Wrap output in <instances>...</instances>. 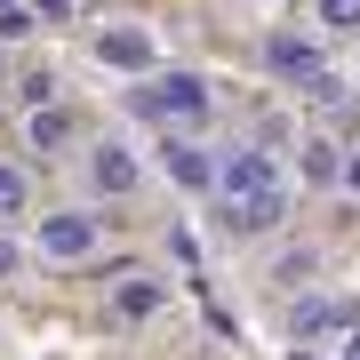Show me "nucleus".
<instances>
[{"mask_svg": "<svg viewBox=\"0 0 360 360\" xmlns=\"http://www.w3.org/2000/svg\"><path fill=\"white\" fill-rule=\"evenodd\" d=\"M104 248V217L89 208H49V217H32V257L40 264H89Z\"/></svg>", "mask_w": 360, "mask_h": 360, "instance_id": "1", "label": "nucleus"}, {"mask_svg": "<svg viewBox=\"0 0 360 360\" xmlns=\"http://www.w3.org/2000/svg\"><path fill=\"white\" fill-rule=\"evenodd\" d=\"M129 104L153 112V120H168V129H200L208 120V80L200 72H144V89Z\"/></svg>", "mask_w": 360, "mask_h": 360, "instance_id": "2", "label": "nucleus"}, {"mask_svg": "<svg viewBox=\"0 0 360 360\" xmlns=\"http://www.w3.org/2000/svg\"><path fill=\"white\" fill-rule=\"evenodd\" d=\"M288 184H264V193H240V200H217V224L232 240H272V232L288 224Z\"/></svg>", "mask_w": 360, "mask_h": 360, "instance_id": "3", "label": "nucleus"}, {"mask_svg": "<svg viewBox=\"0 0 360 360\" xmlns=\"http://www.w3.org/2000/svg\"><path fill=\"white\" fill-rule=\"evenodd\" d=\"M80 176H89L104 200H129L136 184H144V160H136V144H129V136H96L89 153H80Z\"/></svg>", "mask_w": 360, "mask_h": 360, "instance_id": "4", "label": "nucleus"}, {"mask_svg": "<svg viewBox=\"0 0 360 360\" xmlns=\"http://www.w3.org/2000/svg\"><path fill=\"white\" fill-rule=\"evenodd\" d=\"M360 321V304L352 296H321V288H304L288 304V336H304V345H321V336H336V328H352Z\"/></svg>", "mask_w": 360, "mask_h": 360, "instance_id": "5", "label": "nucleus"}, {"mask_svg": "<svg viewBox=\"0 0 360 360\" xmlns=\"http://www.w3.org/2000/svg\"><path fill=\"white\" fill-rule=\"evenodd\" d=\"M160 176L176 184V193H208V176H217V153H208L200 136H160Z\"/></svg>", "mask_w": 360, "mask_h": 360, "instance_id": "6", "label": "nucleus"}, {"mask_svg": "<svg viewBox=\"0 0 360 360\" xmlns=\"http://www.w3.org/2000/svg\"><path fill=\"white\" fill-rule=\"evenodd\" d=\"M264 184H281V168H272V153H217V176H208V193L217 200H240V193H264Z\"/></svg>", "mask_w": 360, "mask_h": 360, "instance_id": "7", "label": "nucleus"}, {"mask_svg": "<svg viewBox=\"0 0 360 360\" xmlns=\"http://www.w3.org/2000/svg\"><path fill=\"white\" fill-rule=\"evenodd\" d=\"M96 65L104 72H153V32L144 25H104L96 32Z\"/></svg>", "mask_w": 360, "mask_h": 360, "instance_id": "8", "label": "nucleus"}, {"mask_svg": "<svg viewBox=\"0 0 360 360\" xmlns=\"http://www.w3.org/2000/svg\"><path fill=\"white\" fill-rule=\"evenodd\" d=\"M264 65L304 89V80L321 72V40H304V32H264Z\"/></svg>", "mask_w": 360, "mask_h": 360, "instance_id": "9", "label": "nucleus"}, {"mask_svg": "<svg viewBox=\"0 0 360 360\" xmlns=\"http://www.w3.org/2000/svg\"><path fill=\"white\" fill-rule=\"evenodd\" d=\"M160 304H168V281H153V272H129V281L112 288V312H120V321H153Z\"/></svg>", "mask_w": 360, "mask_h": 360, "instance_id": "10", "label": "nucleus"}, {"mask_svg": "<svg viewBox=\"0 0 360 360\" xmlns=\"http://www.w3.org/2000/svg\"><path fill=\"white\" fill-rule=\"evenodd\" d=\"M25 136H32V153H65V144H72V112H65V104H32Z\"/></svg>", "mask_w": 360, "mask_h": 360, "instance_id": "11", "label": "nucleus"}, {"mask_svg": "<svg viewBox=\"0 0 360 360\" xmlns=\"http://www.w3.org/2000/svg\"><path fill=\"white\" fill-rule=\"evenodd\" d=\"M16 217H32V176L16 160H0V224H16Z\"/></svg>", "mask_w": 360, "mask_h": 360, "instance_id": "12", "label": "nucleus"}, {"mask_svg": "<svg viewBox=\"0 0 360 360\" xmlns=\"http://www.w3.org/2000/svg\"><path fill=\"white\" fill-rule=\"evenodd\" d=\"M336 160H345V153H336L328 136H304V144H296V168H304V184H336Z\"/></svg>", "mask_w": 360, "mask_h": 360, "instance_id": "13", "label": "nucleus"}, {"mask_svg": "<svg viewBox=\"0 0 360 360\" xmlns=\"http://www.w3.org/2000/svg\"><path fill=\"white\" fill-rule=\"evenodd\" d=\"M321 25L328 32H352L360 25V0H321Z\"/></svg>", "mask_w": 360, "mask_h": 360, "instance_id": "14", "label": "nucleus"}, {"mask_svg": "<svg viewBox=\"0 0 360 360\" xmlns=\"http://www.w3.org/2000/svg\"><path fill=\"white\" fill-rule=\"evenodd\" d=\"M304 96H312V104H345V80H336V72L321 65V72H312V80H304Z\"/></svg>", "mask_w": 360, "mask_h": 360, "instance_id": "15", "label": "nucleus"}, {"mask_svg": "<svg viewBox=\"0 0 360 360\" xmlns=\"http://www.w3.org/2000/svg\"><path fill=\"white\" fill-rule=\"evenodd\" d=\"M32 25H40V16H32V8H0V49H8V40H25Z\"/></svg>", "mask_w": 360, "mask_h": 360, "instance_id": "16", "label": "nucleus"}, {"mask_svg": "<svg viewBox=\"0 0 360 360\" xmlns=\"http://www.w3.org/2000/svg\"><path fill=\"white\" fill-rule=\"evenodd\" d=\"M16 272H25V248H16L8 224H0V281H16Z\"/></svg>", "mask_w": 360, "mask_h": 360, "instance_id": "17", "label": "nucleus"}, {"mask_svg": "<svg viewBox=\"0 0 360 360\" xmlns=\"http://www.w3.org/2000/svg\"><path fill=\"white\" fill-rule=\"evenodd\" d=\"M25 104H56V72H32L25 80Z\"/></svg>", "mask_w": 360, "mask_h": 360, "instance_id": "18", "label": "nucleus"}, {"mask_svg": "<svg viewBox=\"0 0 360 360\" xmlns=\"http://www.w3.org/2000/svg\"><path fill=\"white\" fill-rule=\"evenodd\" d=\"M80 8H89V0H40L32 16H49V25H65V16H80Z\"/></svg>", "mask_w": 360, "mask_h": 360, "instance_id": "19", "label": "nucleus"}, {"mask_svg": "<svg viewBox=\"0 0 360 360\" xmlns=\"http://www.w3.org/2000/svg\"><path fill=\"white\" fill-rule=\"evenodd\" d=\"M336 184H345V193L360 200V153H345V160H336Z\"/></svg>", "mask_w": 360, "mask_h": 360, "instance_id": "20", "label": "nucleus"}, {"mask_svg": "<svg viewBox=\"0 0 360 360\" xmlns=\"http://www.w3.org/2000/svg\"><path fill=\"white\" fill-rule=\"evenodd\" d=\"M336 360H360V321H352V336H345V352H336Z\"/></svg>", "mask_w": 360, "mask_h": 360, "instance_id": "21", "label": "nucleus"}, {"mask_svg": "<svg viewBox=\"0 0 360 360\" xmlns=\"http://www.w3.org/2000/svg\"><path fill=\"white\" fill-rule=\"evenodd\" d=\"M0 8H16V0H0Z\"/></svg>", "mask_w": 360, "mask_h": 360, "instance_id": "22", "label": "nucleus"}]
</instances>
